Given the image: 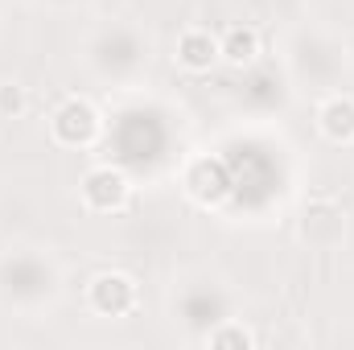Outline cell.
I'll return each mask as SVG.
<instances>
[{"instance_id":"6da1fadb","label":"cell","mask_w":354,"mask_h":350,"mask_svg":"<svg viewBox=\"0 0 354 350\" xmlns=\"http://www.w3.org/2000/svg\"><path fill=\"white\" fill-rule=\"evenodd\" d=\"M95 297H99V305H103V309H124V305H128V297H132V288H128V280H124V276H103Z\"/></svg>"},{"instance_id":"7a4b0ae2","label":"cell","mask_w":354,"mask_h":350,"mask_svg":"<svg viewBox=\"0 0 354 350\" xmlns=\"http://www.w3.org/2000/svg\"><path fill=\"white\" fill-rule=\"evenodd\" d=\"M181 54H185V62H189V66H206V62L214 58V46H210L206 37L189 33V37H185V46H181Z\"/></svg>"},{"instance_id":"3957f363","label":"cell","mask_w":354,"mask_h":350,"mask_svg":"<svg viewBox=\"0 0 354 350\" xmlns=\"http://www.w3.org/2000/svg\"><path fill=\"white\" fill-rule=\"evenodd\" d=\"M326 128H330L334 136H338V132H342V136H351V132H354V107H351V103H334V107L326 111Z\"/></svg>"},{"instance_id":"277c9868","label":"cell","mask_w":354,"mask_h":350,"mask_svg":"<svg viewBox=\"0 0 354 350\" xmlns=\"http://www.w3.org/2000/svg\"><path fill=\"white\" fill-rule=\"evenodd\" d=\"M252 50H256V37H252L248 29H235V33L227 37V54H231L235 62H243V58H252Z\"/></svg>"}]
</instances>
